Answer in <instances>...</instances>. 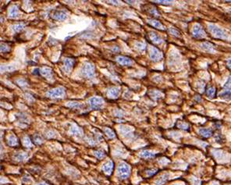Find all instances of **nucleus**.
Returning a JSON list of instances; mask_svg holds the SVG:
<instances>
[{
    "label": "nucleus",
    "mask_w": 231,
    "mask_h": 185,
    "mask_svg": "<svg viewBox=\"0 0 231 185\" xmlns=\"http://www.w3.org/2000/svg\"><path fill=\"white\" fill-rule=\"evenodd\" d=\"M209 30L210 33L215 37V38H220V39H227L229 35L226 32L225 30H223L217 25L215 24H209Z\"/></svg>",
    "instance_id": "obj_1"
},
{
    "label": "nucleus",
    "mask_w": 231,
    "mask_h": 185,
    "mask_svg": "<svg viewBox=\"0 0 231 185\" xmlns=\"http://www.w3.org/2000/svg\"><path fill=\"white\" fill-rule=\"evenodd\" d=\"M117 174L118 177L122 180L128 178L130 175V166L126 163H121L118 166L117 168Z\"/></svg>",
    "instance_id": "obj_2"
},
{
    "label": "nucleus",
    "mask_w": 231,
    "mask_h": 185,
    "mask_svg": "<svg viewBox=\"0 0 231 185\" xmlns=\"http://www.w3.org/2000/svg\"><path fill=\"white\" fill-rule=\"evenodd\" d=\"M66 95V90L64 88L59 87L54 88L47 92V96L52 98H63Z\"/></svg>",
    "instance_id": "obj_3"
},
{
    "label": "nucleus",
    "mask_w": 231,
    "mask_h": 185,
    "mask_svg": "<svg viewBox=\"0 0 231 185\" xmlns=\"http://www.w3.org/2000/svg\"><path fill=\"white\" fill-rule=\"evenodd\" d=\"M192 35L194 38L200 39V38H205L206 36V33L200 24H196L192 28Z\"/></svg>",
    "instance_id": "obj_4"
},
{
    "label": "nucleus",
    "mask_w": 231,
    "mask_h": 185,
    "mask_svg": "<svg viewBox=\"0 0 231 185\" xmlns=\"http://www.w3.org/2000/svg\"><path fill=\"white\" fill-rule=\"evenodd\" d=\"M88 101L93 110H101L104 106V99L100 97H92Z\"/></svg>",
    "instance_id": "obj_5"
},
{
    "label": "nucleus",
    "mask_w": 231,
    "mask_h": 185,
    "mask_svg": "<svg viewBox=\"0 0 231 185\" xmlns=\"http://www.w3.org/2000/svg\"><path fill=\"white\" fill-rule=\"evenodd\" d=\"M84 76L87 78H92L95 76V66L91 63H87L82 69Z\"/></svg>",
    "instance_id": "obj_6"
},
{
    "label": "nucleus",
    "mask_w": 231,
    "mask_h": 185,
    "mask_svg": "<svg viewBox=\"0 0 231 185\" xmlns=\"http://www.w3.org/2000/svg\"><path fill=\"white\" fill-rule=\"evenodd\" d=\"M163 55H162V52L159 51L158 48L152 47L150 50V59L153 62H159L160 60H162Z\"/></svg>",
    "instance_id": "obj_7"
},
{
    "label": "nucleus",
    "mask_w": 231,
    "mask_h": 185,
    "mask_svg": "<svg viewBox=\"0 0 231 185\" xmlns=\"http://www.w3.org/2000/svg\"><path fill=\"white\" fill-rule=\"evenodd\" d=\"M120 92V88L118 87H111L107 91V95L111 98H117Z\"/></svg>",
    "instance_id": "obj_8"
},
{
    "label": "nucleus",
    "mask_w": 231,
    "mask_h": 185,
    "mask_svg": "<svg viewBox=\"0 0 231 185\" xmlns=\"http://www.w3.org/2000/svg\"><path fill=\"white\" fill-rule=\"evenodd\" d=\"M230 81H229V83L227 82V84H226L225 88H224L223 92L219 95L220 98H222L230 99Z\"/></svg>",
    "instance_id": "obj_9"
},
{
    "label": "nucleus",
    "mask_w": 231,
    "mask_h": 185,
    "mask_svg": "<svg viewBox=\"0 0 231 185\" xmlns=\"http://www.w3.org/2000/svg\"><path fill=\"white\" fill-rule=\"evenodd\" d=\"M117 61L118 63H120L122 66H130L132 64V60H130L129 57H126V56H119V57H117Z\"/></svg>",
    "instance_id": "obj_10"
},
{
    "label": "nucleus",
    "mask_w": 231,
    "mask_h": 185,
    "mask_svg": "<svg viewBox=\"0 0 231 185\" xmlns=\"http://www.w3.org/2000/svg\"><path fill=\"white\" fill-rule=\"evenodd\" d=\"M52 17L53 18L54 20H65L67 18V13L63 11H55L52 15Z\"/></svg>",
    "instance_id": "obj_11"
},
{
    "label": "nucleus",
    "mask_w": 231,
    "mask_h": 185,
    "mask_svg": "<svg viewBox=\"0 0 231 185\" xmlns=\"http://www.w3.org/2000/svg\"><path fill=\"white\" fill-rule=\"evenodd\" d=\"M75 60L71 58H67L64 60V69L67 72H69L72 70V68L74 66Z\"/></svg>",
    "instance_id": "obj_12"
},
{
    "label": "nucleus",
    "mask_w": 231,
    "mask_h": 185,
    "mask_svg": "<svg viewBox=\"0 0 231 185\" xmlns=\"http://www.w3.org/2000/svg\"><path fill=\"white\" fill-rule=\"evenodd\" d=\"M39 73L41 75H42L45 78H48V79H51L53 76V72L51 68L49 67H44L42 70H39Z\"/></svg>",
    "instance_id": "obj_13"
},
{
    "label": "nucleus",
    "mask_w": 231,
    "mask_h": 185,
    "mask_svg": "<svg viewBox=\"0 0 231 185\" xmlns=\"http://www.w3.org/2000/svg\"><path fill=\"white\" fill-rule=\"evenodd\" d=\"M113 167H114V163L112 161H109L105 163L102 166L103 171L105 172L107 174H111L113 170Z\"/></svg>",
    "instance_id": "obj_14"
},
{
    "label": "nucleus",
    "mask_w": 231,
    "mask_h": 185,
    "mask_svg": "<svg viewBox=\"0 0 231 185\" xmlns=\"http://www.w3.org/2000/svg\"><path fill=\"white\" fill-rule=\"evenodd\" d=\"M148 24H150L151 26H152L153 28H157V29H159V30L164 31L165 30V27L162 24V23L159 22L158 20H155V19H151V20H148Z\"/></svg>",
    "instance_id": "obj_15"
},
{
    "label": "nucleus",
    "mask_w": 231,
    "mask_h": 185,
    "mask_svg": "<svg viewBox=\"0 0 231 185\" xmlns=\"http://www.w3.org/2000/svg\"><path fill=\"white\" fill-rule=\"evenodd\" d=\"M149 38L152 40L153 43H155V44H162L163 42V40L161 38V37L158 35V34L155 33V32H150L149 33Z\"/></svg>",
    "instance_id": "obj_16"
},
{
    "label": "nucleus",
    "mask_w": 231,
    "mask_h": 185,
    "mask_svg": "<svg viewBox=\"0 0 231 185\" xmlns=\"http://www.w3.org/2000/svg\"><path fill=\"white\" fill-rule=\"evenodd\" d=\"M7 143L10 146H12V147H15V146H17L18 144H19V141L18 139L16 137V136L13 135V134H11L7 138Z\"/></svg>",
    "instance_id": "obj_17"
},
{
    "label": "nucleus",
    "mask_w": 231,
    "mask_h": 185,
    "mask_svg": "<svg viewBox=\"0 0 231 185\" xmlns=\"http://www.w3.org/2000/svg\"><path fill=\"white\" fill-rule=\"evenodd\" d=\"M70 133L74 136H77V137H81L83 134V131L80 128H78L77 126L73 125L70 128Z\"/></svg>",
    "instance_id": "obj_18"
},
{
    "label": "nucleus",
    "mask_w": 231,
    "mask_h": 185,
    "mask_svg": "<svg viewBox=\"0 0 231 185\" xmlns=\"http://www.w3.org/2000/svg\"><path fill=\"white\" fill-rule=\"evenodd\" d=\"M198 133L204 137H209L213 134V131H212V130L209 129V128H201L198 131Z\"/></svg>",
    "instance_id": "obj_19"
},
{
    "label": "nucleus",
    "mask_w": 231,
    "mask_h": 185,
    "mask_svg": "<svg viewBox=\"0 0 231 185\" xmlns=\"http://www.w3.org/2000/svg\"><path fill=\"white\" fill-rule=\"evenodd\" d=\"M201 47L204 51H206L208 52H214V46H212L209 42H204L201 45Z\"/></svg>",
    "instance_id": "obj_20"
},
{
    "label": "nucleus",
    "mask_w": 231,
    "mask_h": 185,
    "mask_svg": "<svg viewBox=\"0 0 231 185\" xmlns=\"http://www.w3.org/2000/svg\"><path fill=\"white\" fill-rule=\"evenodd\" d=\"M206 94L207 97L210 98H213L216 95V88L214 87H209L206 90Z\"/></svg>",
    "instance_id": "obj_21"
},
{
    "label": "nucleus",
    "mask_w": 231,
    "mask_h": 185,
    "mask_svg": "<svg viewBox=\"0 0 231 185\" xmlns=\"http://www.w3.org/2000/svg\"><path fill=\"white\" fill-rule=\"evenodd\" d=\"M18 13H19V10L18 7L16 6H13L10 9L9 11V16L12 18H16L18 16Z\"/></svg>",
    "instance_id": "obj_22"
},
{
    "label": "nucleus",
    "mask_w": 231,
    "mask_h": 185,
    "mask_svg": "<svg viewBox=\"0 0 231 185\" xmlns=\"http://www.w3.org/2000/svg\"><path fill=\"white\" fill-rule=\"evenodd\" d=\"M169 179V174L168 173H165L163 175H162L161 177L158 178L157 181H155L156 185H163L164 184L166 183V181Z\"/></svg>",
    "instance_id": "obj_23"
},
{
    "label": "nucleus",
    "mask_w": 231,
    "mask_h": 185,
    "mask_svg": "<svg viewBox=\"0 0 231 185\" xmlns=\"http://www.w3.org/2000/svg\"><path fill=\"white\" fill-rule=\"evenodd\" d=\"M67 106H68L70 109H81L83 107V105L77 101H69L67 104Z\"/></svg>",
    "instance_id": "obj_24"
},
{
    "label": "nucleus",
    "mask_w": 231,
    "mask_h": 185,
    "mask_svg": "<svg viewBox=\"0 0 231 185\" xmlns=\"http://www.w3.org/2000/svg\"><path fill=\"white\" fill-rule=\"evenodd\" d=\"M141 156L143 158H145V159H152V158H154L155 156V154L152 152L150 151H148V150H145V151H143L141 154Z\"/></svg>",
    "instance_id": "obj_25"
},
{
    "label": "nucleus",
    "mask_w": 231,
    "mask_h": 185,
    "mask_svg": "<svg viewBox=\"0 0 231 185\" xmlns=\"http://www.w3.org/2000/svg\"><path fill=\"white\" fill-rule=\"evenodd\" d=\"M15 70V67L10 65H1L0 66V73H5V72H10Z\"/></svg>",
    "instance_id": "obj_26"
},
{
    "label": "nucleus",
    "mask_w": 231,
    "mask_h": 185,
    "mask_svg": "<svg viewBox=\"0 0 231 185\" xmlns=\"http://www.w3.org/2000/svg\"><path fill=\"white\" fill-rule=\"evenodd\" d=\"M28 155L25 153H17L14 155V159L17 160V161H24L25 159H28Z\"/></svg>",
    "instance_id": "obj_27"
},
{
    "label": "nucleus",
    "mask_w": 231,
    "mask_h": 185,
    "mask_svg": "<svg viewBox=\"0 0 231 185\" xmlns=\"http://www.w3.org/2000/svg\"><path fill=\"white\" fill-rule=\"evenodd\" d=\"M31 141L34 144H35V145H42V144L43 143V139H42V137L40 135H38V134H35V135L33 137V141Z\"/></svg>",
    "instance_id": "obj_28"
},
{
    "label": "nucleus",
    "mask_w": 231,
    "mask_h": 185,
    "mask_svg": "<svg viewBox=\"0 0 231 185\" xmlns=\"http://www.w3.org/2000/svg\"><path fill=\"white\" fill-rule=\"evenodd\" d=\"M10 51V46L6 45L4 42L0 43V52H7Z\"/></svg>",
    "instance_id": "obj_29"
},
{
    "label": "nucleus",
    "mask_w": 231,
    "mask_h": 185,
    "mask_svg": "<svg viewBox=\"0 0 231 185\" xmlns=\"http://www.w3.org/2000/svg\"><path fill=\"white\" fill-rule=\"evenodd\" d=\"M105 133L106 134V135L108 136L109 138H114V137H116V134H115L114 132L111 129H109V128H105Z\"/></svg>",
    "instance_id": "obj_30"
},
{
    "label": "nucleus",
    "mask_w": 231,
    "mask_h": 185,
    "mask_svg": "<svg viewBox=\"0 0 231 185\" xmlns=\"http://www.w3.org/2000/svg\"><path fill=\"white\" fill-rule=\"evenodd\" d=\"M94 154H95V157H97L98 159H102L103 157H105V152H104L103 151H102V150L95 151Z\"/></svg>",
    "instance_id": "obj_31"
},
{
    "label": "nucleus",
    "mask_w": 231,
    "mask_h": 185,
    "mask_svg": "<svg viewBox=\"0 0 231 185\" xmlns=\"http://www.w3.org/2000/svg\"><path fill=\"white\" fill-rule=\"evenodd\" d=\"M169 32H170V34H172L173 35L176 36V37H180V36L181 35L180 32L178 30H176V29H175V28H170V29H169Z\"/></svg>",
    "instance_id": "obj_32"
},
{
    "label": "nucleus",
    "mask_w": 231,
    "mask_h": 185,
    "mask_svg": "<svg viewBox=\"0 0 231 185\" xmlns=\"http://www.w3.org/2000/svg\"><path fill=\"white\" fill-rule=\"evenodd\" d=\"M24 146H26L27 148H31V145H32L31 140L30 139L29 137H24Z\"/></svg>",
    "instance_id": "obj_33"
},
{
    "label": "nucleus",
    "mask_w": 231,
    "mask_h": 185,
    "mask_svg": "<svg viewBox=\"0 0 231 185\" xmlns=\"http://www.w3.org/2000/svg\"><path fill=\"white\" fill-rule=\"evenodd\" d=\"M23 28H24V25H22V24H16V25H13V30L16 32L22 31L23 30Z\"/></svg>",
    "instance_id": "obj_34"
},
{
    "label": "nucleus",
    "mask_w": 231,
    "mask_h": 185,
    "mask_svg": "<svg viewBox=\"0 0 231 185\" xmlns=\"http://www.w3.org/2000/svg\"><path fill=\"white\" fill-rule=\"evenodd\" d=\"M152 2H155V3H158V4H162V5H170L173 3V1H152Z\"/></svg>",
    "instance_id": "obj_35"
},
{
    "label": "nucleus",
    "mask_w": 231,
    "mask_h": 185,
    "mask_svg": "<svg viewBox=\"0 0 231 185\" xmlns=\"http://www.w3.org/2000/svg\"><path fill=\"white\" fill-rule=\"evenodd\" d=\"M157 171H158V169H149V170L147 171V174H148V177H152V176L155 175V174L157 173Z\"/></svg>",
    "instance_id": "obj_36"
},
{
    "label": "nucleus",
    "mask_w": 231,
    "mask_h": 185,
    "mask_svg": "<svg viewBox=\"0 0 231 185\" xmlns=\"http://www.w3.org/2000/svg\"><path fill=\"white\" fill-rule=\"evenodd\" d=\"M31 181V178L30 177H28V176H25V177L23 178V182L25 184H28V183H30Z\"/></svg>",
    "instance_id": "obj_37"
},
{
    "label": "nucleus",
    "mask_w": 231,
    "mask_h": 185,
    "mask_svg": "<svg viewBox=\"0 0 231 185\" xmlns=\"http://www.w3.org/2000/svg\"><path fill=\"white\" fill-rule=\"evenodd\" d=\"M179 128H181V129H188V125L187 123H182V124L179 125Z\"/></svg>",
    "instance_id": "obj_38"
},
{
    "label": "nucleus",
    "mask_w": 231,
    "mask_h": 185,
    "mask_svg": "<svg viewBox=\"0 0 231 185\" xmlns=\"http://www.w3.org/2000/svg\"><path fill=\"white\" fill-rule=\"evenodd\" d=\"M6 182H7V180H6V178H4V177H0V184H2L6 183Z\"/></svg>",
    "instance_id": "obj_39"
},
{
    "label": "nucleus",
    "mask_w": 231,
    "mask_h": 185,
    "mask_svg": "<svg viewBox=\"0 0 231 185\" xmlns=\"http://www.w3.org/2000/svg\"><path fill=\"white\" fill-rule=\"evenodd\" d=\"M2 150H3V148H2V145H0V153H1V152H2Z\"/></svg>",
    "instance_id": "obj_40"
},
{
    "label": "nucleus",
    "mask_w": 231,
    "mask_h": 185,
    "mask_svg": "<svg viewBox=\"0 0 231 185\" xmlns=\"http://www.w3.org/2000/svg\"><path fill=\"white\" fill-rule=\"evenodd\" d=\"M38 185H49V184H40Z\"/></svg>",
    "instance_id": "obj_41"
},
{
    "label": "nucleus",
    "mask_w": 231,
    "mask_h": 185,
    "mask_svg": "<svg viewBox=\"0 0 231 185\" xmlns=\"http://www.w3.org/2000/svg\"><path fill=\"white\" fill-rule=\"evenodd\" d=\"M213 185H218V184H214Z\"/></svg>",
    "instance_id": "obj_42"
}]
</instances>
